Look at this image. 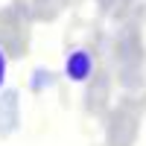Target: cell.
<instances>
[{
    "instance_id": "9c48e42d",
    "label": "cell",
    "mask_w": 146,
    "mask_h": 146,
    "mask_svg": "<svg viewBox=\"0 0 146 146\" xmlns=\"http://www.w3.org/2000/svg\"><path fill=\"white\" fill-rule=\"evenodd\" d=\"M96 6L114 21H129V0H96Z\"/></svg>"
},
{
    "instance_id": "7a4b0ae2",
    "label": "cell",
    "mask_w": 146,
    "mask_h": 146,
    "mask_svg": "<svg viewBox=\"0 0 146 146\" xmlns=\"http://www.w3.org/2000/svg\"><path fill=\"white\" fill-rule=\"evenodd\" d=\"M0 50L12 62L27 58L32 50V23L12 6H0Z\"/></svg>"
},
{
    "instance_id": "52a82bcc",
    "label": "cell",
    "mask_w": 146,
    "mask_h": 146,
    "mask_svg": "<svg viewBox=\"0 0 146 146\" xmlns=\"http://www.w3.org/2000/svg\"><path fill=\"white\" fill-rule=\"evenodd\" d=\"M100 38H102V32H100L96 23L73 21L67 27V32H64V47H70V50H96Z\"/></svg>"
},
{
    "instance_id": "8fae6325",
    "label": "cell",
    "mask_w": 146,
    "mask_h": 146,
    "mask_svg": "<svg viewBox=\"0 0 146 146\" xmlns=\"http://www.w3.org/2000/svg\"><path fill=\"white\" fill-rule=\"evenodd\" d=\"M6 62L9 58L3 56V50H0V85H3V79H6Z\"/></svg>"
},
{
    "instance_id": "4fadbf2b",
    "label": "cell",
    "mask_w": 146,
    "mask_h": 146,
    "mask_svg": "<svg viewBox=\"0 0 146 146\" xmlns=\"http://www.w3.org/2000/svg\"><path fill=\"white\" fill-rule=\"evenodd\" d=\"M82 3V0H67V6H79Z\"/></svg>"
},
{
    "instance_id": "7c38bea8",
    "label": "cell",
    "mask_w": 146,
    "mask_h": 146,
    "mask_svg": "<svg viewBox=\"0 0 146 146\" xmlns=\"http://www.w3.org/2000/svg\"><path fill=\"white\" fill-rule=\"evenodd\" d=\"M135 102H137V108H140V114L146 117V91L140 94V100H135Z\"/></svg>"
},
{
    "instance_id": "30bf717a",
    "label": "cell",
    "mask_w": 146,
    "mask_h": 146,
    "mask_svg": "<svg viewBox=\"0 0 146 146\" xmlns=\"http://www.w3.org/2000/svg\"><path fill=\"white\" fill-rule=\"evenodd\" d=\"M129 21L135 23H146V0H129Z\"/></svg>"
},
{
    "instance_id": "8992f818",
    "label": "cell",
    "mask_w": 146,
    "mask_h": 146,
    "mask_svg": "<svg viewBox=\"0 0 146 146\" xmlns=\"http://www.w3.org/2000/svg\"><path fill=\"white\" fill-rule=\"evenodd\" d=\"M100 67V50H70L64 62V76L70 82H88Z\"/></svg>"
},
{
    "instance_id": "ba28073f",
    "label": "cell",
    "mask_w": 146,
    "mask_h": 146,
    "mask_svg": "<svg viewBox=\"0 0 146 146\" xmlns=\"http://www.w3.org/2000/svg\"><path fill=\"white\" fill-rule=\"evenodd\" d=\"M21 126V96L18 91H3L0 94V137H9Z\"/></svg>"
},
{
    "instance_id": "5bb4252c",
    "label": "cell",
    "mask_w": 146,
    "mask_h": 146,
    "mask_svg": "<svg viewBox=\"0 0 146 146\" xmlns=\"http://www.w3.org/2000/svg\"><path fill=\"white\" fill-rule=\"evenodd\" d=\"M102 146H105V143H102Z\"/></svg>"
},
{
    "instance_id": "3957f363",
    "label": "cell",
    "mask_w": 146,
    "mask_h": 146,
    "mask_svg": "<svg viewBox=\"0 0 146 146\" xmlns=\"http://www.w3.org/2000/svg\"><path fill=\"white\" fill-rule=\"evenodd\" d=\"M140 108L135 100H123L105 114V146H137L140 137Z\"/></svg>"
},
{
    "instance_id": "277c9868",
    "label": "cell",
    "mask_w": 146,
    "mask_h": 146,
    "mask_svg": "<svg viewBox=\"0 0 146 146\" xmlns=\"http://www.w3.org/2000/svg\"><path fill=\"white\" fill-rule=\"evenodd\" d=\"M111 88H114L111 70L102 64L88 79V88H85V111L91 117H105L111 111Z\"/></svg>"
},
{
    "instance_id": "6da1fadb",
    "label": "cell",
    "mask_w": 146,
    "mask_h": 146,
    "mask_svg": "<svg viewBox=\"0 0 146 146\" xmlns=\"http://www.w3.org/2000/svg\"><path fill=\"white\" fill-rule=\"evenodd\" d=\"M111 64L117 85L126 94H143L146 91V41L143 27L135 21H123L120 32L111 38Z\"/></svg>"
},
{
    "instance_id": "5b68a950",
    "label": "cell",
    "mask_w": 146,
    "mask_h": 146,
    "mask_svg": "<svg viewBox=\"0 0 146 146\" xmlns=\"http://www.w3.org/2000/svg\"><path fill=\"white\" fill-rule=\"evenodd\" d=\"M12 9H18L29 23H53L67 9V0H12Z\"/></svg>"
}]
</instances>
